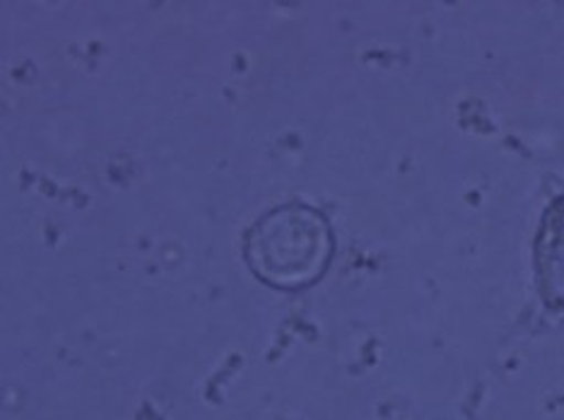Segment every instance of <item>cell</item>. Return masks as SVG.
Wrapping results in <instances>:
<instances>
[{
  "instance_id": "cell-1",
  "label": "cell",
  "mask_w": 564,
  "mask_h": 420,
  "mask_svg": "<svg viewBox=\"0 0 564 420\" xmlns=\"http://www.w3.org/2000/svg\"><path fill=\"white\" fill-rule=\"evenodd\" d=\"M292 223L294 211L285 208L271 213L259 227L251 230L249 259L253 263V271H259L273 283H302L304 278H312L324 263L318 259V251H326L328 241L292 247Z\"/></svg>"
}]
</instances>
